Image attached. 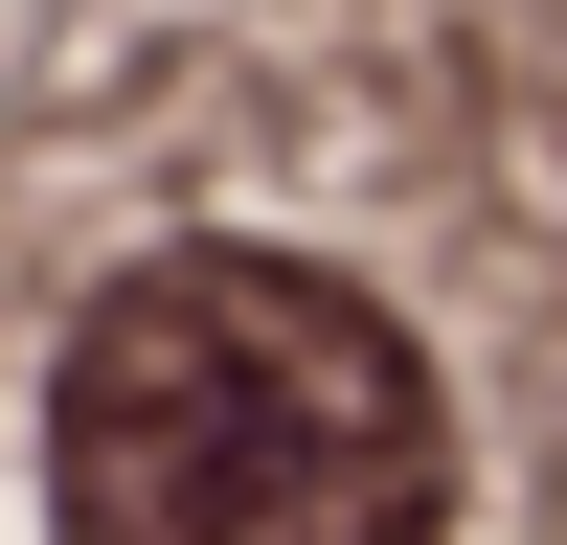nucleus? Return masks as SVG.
I'll return each instance as SVG.
<instances>
[{
	"label": "nucleus",
	"mask_w": 567,
	"mask_h": 545,
	"mask_svg": "<svg viewBox=\"0 0 567 545\" xmlns=\"http://www.w3.org/2000/svg\"><path fill=\"white\" fill-rule=\"evenodd\" d=\"M454 409L318 250H136L45 363V545H432Z\"/></svg>",
	"instance_id": "f257e3e1"
}]
</instances>
